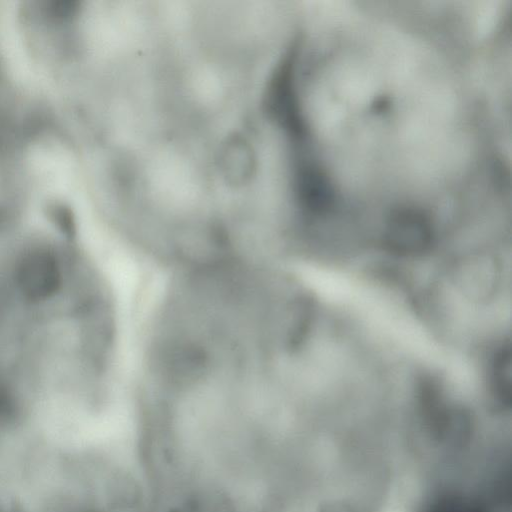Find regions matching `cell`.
I'll return each mask as SVG.
<instances>
[{
  "label": "cell",
  "mask_w": 512,
  "mask_h": 512,
  "mask_svg": "<svg viewBox=\"0 0 512 512\" xmlns=\"http://www.w3.org/2000/svg\"><path fill=\"white\" fill-rule=\"evenodd\" d=\"M16 282L23 296L40 301L54 295L61 285V272L55 256L46 250L24 255L16 269Z\"/></svg>",
  "instance_id": "cell-1"
},
{
  "label": "cell",
  "mask_w": 512,
  "mask_h": 512,
  "mask_svg": "<svg viewBox=\"0 0 512 512\" xmlns=\"http://www.w3.org/2000/svg\"><path fill=\"white\" fill-rule=\"evenodd\" d=\"M389 249L401 255H416L429 249L432 232L417 214H400L391 221L386 234Z\"/></svg>",
  "instance_id": "cell-2"
},
{
  "label": "cell",
  "mask_w": 512,
  "mask_h": 512,
  "mask_svg": "<svg viewBox=\"0 0 512 512\" xmlns=\"http://www.w3.org/2000/svg\"><path fill=\"white\" fill-rule=\"evenodd\" d=\"M178 512H227L225 504L217 500H207L200 503L190 504L185 507L183 510H179Z\"/></svg>",
  "instance_id": "cell-4"
},
{
  "label": "cell",
  "mask_w": 512,
  "mask_h": 512,
  "mask_svg": "<svg viewBox=\"0 0 512 512\" xmlns=\"http://www.w3.org/2000/svg\"><path fill=\"white\" fill-rule=\"evenodd\" d=\"M491 379L497 399L510 403L511 399V353L509 347H502L494 356Z\"/></svg>",
  "instance_id": "cell-3"
}]
</instances>
